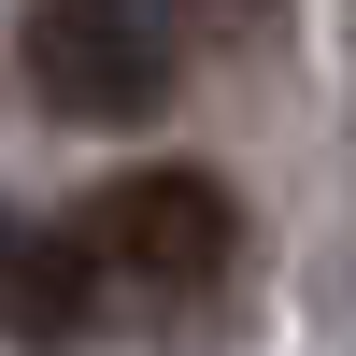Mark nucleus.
I'll return each instance as SVG.
<instances>
[{
  "mask_svg": "<svg viewBox=\"0 0 356 356\" xmlns=\"http://www.w3.org/2000/svg\"><path fill=\"white\" fill-rule=\"evenodd\" d=\"M15 57H29V100L72 114V129H157L171 86H186L171 0H29Z\"/></svg>",
  "mask_w": 356,
  "mask_h": 356,
  "instance_id": "2",
  "label": "nucleus"
},
{
  "mask_svg": "<svg viewBox=\"0 0 356 356\" xmlns=\"http://www.w3.org/2000/svg\"><path fill=\"white\" fill-rule=\"evenodd\" d=\"M15 328L29 342H86V328H100V300H86V257H72V228H29V243H15Z\"/></svg>",
  "mask_w": 356,
  "mask_h": 356,
  "instance_id": "3",
  "label": "nucleus"
},
{
  "mask_svg": "<svg viewBox=\"0 0 356 356\" xmlns=\"http://www.w3.org/2000/svg\"><path fill=\"white\" fill-rule=\"evenodd\" d=\"M57 228H72V257H86L100 328H171V314H200L228 285V257H243V200H228L214 171H186V157H143V171H114V186H86Z\"/></svg>",
  "mask_w": 356,
  "mask_h": 356,
  "instance_id": "1",
  "label": "nucleus"
}]
</instances>
